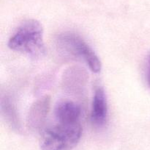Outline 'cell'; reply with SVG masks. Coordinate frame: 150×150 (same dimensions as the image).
I'll return each mask as SVG.
<instances>
[{"label": "cell", "instance_id": "1", "mask_svg": "<svg viewBox=\"0 0 150 150\" xmlns=\"http://www.w3.org/2000/svg\"><path fill=\"white\" fill-rule=\"evenodd\" d=\"M42 35L43 29L39 21L33 19L26 21L10 37L8 46L32 57H40L45 51Z\"/></svg>", "mask_w": 150, "mask_h": 150}, {"label": "cell", "instance_id": "2", "mask_svg": "<svg viewBox=\"0 0 150 150\" xmlns=\"http://www.w3.org/2000/svg\"><path fill=\"white\" fill-rule=\"evenodd\" d=\"M81 123L57 122L43 132L41 139L42 150H68L77 145L81 137Z\"/></svg>", "mask_w": 150, "mask_h": 150}, {"label": "cell", "instance_id": "3", "mask_svg": "<svg viewBox=\"0 0 150 150\" xmlns=\"http://www.w3.org/2000/svg\"><path fill=\"white\" fill-rule=\"evenodd\" d=\"M59 46L65 52L83 59L95 73L101 70V62L94 50L79 35L64 33L58 38Z\"/></svg>", "mask_w": 150, "mask_h": 150}, {"label": "cell", "instance_id": "4", "mask_svg": "<svg viewBox=\"0 0 150 150\" xmlns=\"http://www.w3.org/2000/svg\"><path fill=\"white\" fill-rule=\"evenodd\" d=\"M51 99L45 96L37 100L31 107L27 117L29 127L34 131L40 130L44 125L50 109Z\"/></svg>", "mask_w": 150, "mask_h": 150}, {"label": "cell", "instance_id": "5", "mask_svg": "<svg viewBox=\"0 0 150 150\" xmlns=\"http://www.w3.org/2000/svg\"><path fill=\"white\" fill-rule=\"evenodd\" d=\"M108 118V103L103 88L98 87L95 89L92 100L91 121L97 128L103 127Z\"/></svg>", "mask_w": 150, "mask_h": 150}, {"label": "cell", "instance_id": "6", "mask_svg": "<svg viewBox=\"0 0 150 150\" xmlns=\"http://www.w3.org/2000/svg\"><path fill=\"white\" fill-rule=\"evenodd\" d=\"M81 107L71 101H60L55 108V116L57 122L68 124L81 123Z\"/></svg>", "mask_w": 150, "mask_h": 150}, {"label": "cell", "instance_id": "7", "mask_svg": "<svg viewBox=\"0 0 150 150\" xmlns=\"http://www.w3.org/2000/svg\"><path fill=\"white\" fill-rule=\"evenodd\" d=\"M1 113L9 126L13 129L19 131L21 129L20 121L14 102L8 96H4L1 103Z\"/></svg>", "mask_w": 150, "mask_h": 150}, {"label": "cell", "instance_id": "8", "mask_svg": "<svg viewBox=\"0 0 150 150\" xmlns=\"http://www.w3.org/2000/svg\"><path fill=\"white\" fill-rule=\"evenodd\" d=\"M146 78H147V82L150 88V55L148 58L147 66H146Z\"/></svg>", "mask_w": 150, "mask_h": 150}]
</instances>
